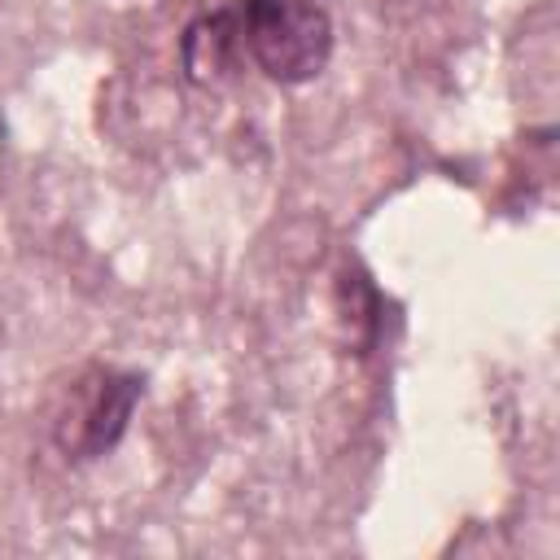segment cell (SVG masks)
Wrapping results in <instances>:
<instances>
[{
  "label": "cell",
  "instance_id": "1",
  "mask_svg": "<svg viewBox=\"0 0 560 560\" xmlns=\"http://www.w3.org/2000/svg\"><path fill=\"white\" fill-rule=\"evenodd\" d=\"M179 57L192 83H219L254 66L271 83L298 88L324 74L332 18L319 0H228L184 26Z\"/></svg>",
  "mask_w": 560,
  "mask_h": 560
},
{
  "label": "cell",
  "instance_id": "2",
  "mask_svg": "<svg viewBox=\"0 0 560 560\" xmlns=\"http://www.w3.org/2000/svg\"><path fill=\"white\" fill-rule=\"evenodd\" d=\"M144 394V381L114 368H92L70 385L66 411L57 420V446L74 459H96L118 446L131 424V411Z\"/></svg>",
  "mask_w": 560,
  "mask_h": 560
}]
</instances>
